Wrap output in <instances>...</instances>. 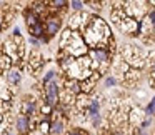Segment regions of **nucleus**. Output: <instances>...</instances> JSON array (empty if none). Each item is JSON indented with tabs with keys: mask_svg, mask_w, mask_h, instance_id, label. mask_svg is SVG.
Here are the masks:
<instances>
[{
	"mask_svg": "<svg viewBox=\"0 0 155 135\" xmlns=\"http://www.w3.org/2000/svg\"><path fill=\"white\" fill-rule=\"evenodd\" d=\"M110 38V28L102 18L94 17L85 30V44L95 48H105V42Z\"/></svg>",
	"mask_w": 155,
	"mask_h": 135,
	"instance_id": "nucleus-1",
	"label": "nucleus"
},
{
	"mask_svg": "<svg viewBox=\"0 0 155 135\" xmlns=\"http://www.w3.org/2000/svg\"><path fill=\"white\" fill-rule=\"evenodd\" d=\"M60 47L64 48L67 54L74 55V57L85 55V52H87V47H85L84 38H82L78 34L72 32V30H65L64 32L62 40H60Z\"/></svg>",
	"mask_w": 155,
	"mask_h": 135,
	"instance_id": "nucleus-2",
	"label": "nucleus"
},
{
	"mask_svg": "<svg viewBox=\"0 0 155 135\" xmlns=\"http://www.w3.org/2000/svg\"><path fill=\"white\" fill-rule=\"evenodd\" d=\"M60 100V92H58V85L57 82H50V84H45V102L50 108H55L58 105Z\"/></svg>",
	"mask_w": 155,
	"mask_h": 135,
	"instance_id": "nucleus-3",
	"label": "nucleus"
},
{
	"mask_svg": "<svg viewBox=\"0 0 155 135\" xmlns=\"http://www.w3.org/2000/svg\"><path fill=\"white\" fill-rule=\"evenodd\" d=\"M118 25H120V28L125 32V34H134V35H137L138 30H140V24H138L135 18H132V17L122 18Z\"/></svg>",
	"mask_w": 155,
	"mask_h": 135,
	"instance_id": "nucleus-4",
	"label": "nucleus"
},
{
	"mask_svg": "<svg viewBox=\"0 0 155 135\" xmlns=\"http://www.w3.org/2000/svg\"><path fill=\"white\" fill-rule=\"evenodd\" d=\"M62 27V20L58 17H48L47 22H45V34L47 37H54V35L58 34Z\"/></svg>",
	"mask_w": 155,
	"mask_h": 135,
	"instance_id": "nucleus-5",
	"label": "nucleus"
},
{
	"mask_svg": "<svg viewBox=\"0 0 155 135\" xmlns=\"http://www.w3.org/2000/svg\"><path fill=\"white\" fill-rule=\"evenodd\" d=\"M90 55L94 57L95 64H107L108 58H110V54H108L107 48H94L90 52Z\"/></svg>",
	"mask_w": 155,
	"mask_h": 135,
	"instance_id": "nucleus-6",
	"label": "nucleus"
},
{
	"mask_svg": "<svg viewBox=\"0 0 155 135\" xmlns=\"http://www.w3.org/2000/svg\"><path fill=\"white\" fill-rule=\"evenodd\" d=\"M15 125H17V130L20 135H27L28 130H30V122H28V117H25V115H18L17 117V122H15Z\"/></svg>",
	"mask_w": 155,
	"mask_h": 135,
	"instance_id": "nucleus-7",
	"label": "nucleus"
},
{
	"mask_svg": "<svg viewBox=\"0 0 155 135\" xmlns=\"http://www.w3.org/2000/svg\"><path fill=\"white\" fill-rule=\"evenodd\" d=\"M35 114H37L35 102L32 100V98L25 100L24 104H22V115H25V117H32V115H35Z\"/></svg>",
	"mask_w": 155,
	"mask_h": 135,
	"instance_id": "nucleus-8",
	"label": "nucleus"
},
{
	"mask_svg": "<svg viewBox=\"0 0 155 135\" xmlns=\"http://www.w3.org/2000/svg\"><path fill=\"white\" fill-rule=\"evenodd\" d=\"M5 77H7V82L10 85H18L20 84L22 75H20V70H18V68H8L7 74H5Z\"/></svg>",
	"mask_w": 155,
	"mask_h": 135,
	"instance_id": "nucleus-9",
	"label": "nucleus"
},
{
	"mask_svg": "<svg viewBox=\"0 0 155 135\" xmlns=\"http://www.w3.org/2000/svg\"><path fill=\"white\" fill-rule=\"evenodd\" d=\"M28 32L32 34V37H34V38H44V34H45V25L42 24V22H38V24H35L34 27L28 28Z\"/></svg>",
	"mask_w": 155,
	"mask_h": 135,
	"instance_id": "nucleus-10",
	"label": "nucleus"
},
{
	"mask_svg": "<svg viewBox=\"0 0 155 135\" xmlns=\"http://www.w3.org/2000/svg\"><path fill=\"white\" fill-rule=\"evenodd\" d=\"M88 115H90V118L100 117V104H98V100L88 102Z\"/></svg>",
	"mask_w": 155,
	"mask_h": 135,
	"instance_id": "nucleus-11",
	"label": "nucleus"
},
{
	"mask_svg": "<svg viewBox=\"0 0 155 135\" xmlns=\"http://www.w3.org/2000/svg\"><path fill=\"white\" fill-rule=\"evenodd\" d=\"M64 130H65V127L62 120H55L50 123V135H62Z\"/></svg>",
	"mask_w": 155,
	"mask_h": 135,
	"instance_id": "nucleus-12",
	"label": "nucleus"
},
{
	"mask_svg": "<svg viewBox=\"0 0 155 135\" xmlns=\"http://www.w3.org/2000/svg\"><path fill=\"white\" fill-rule=\"evenodd\" d=\"M25 20H27V25H28V28H30V27H34L35 24H38V22H40V18L37 17V14H35V12L27 10V12H25Z\"/></svg>",
	"mask_w": 155,
	"mask_h": 135,
	"instance_id": "nucleus-13",
	"label": "nucleus"
},
{
	"mask_svg": "<svg viewBox=\"0 0 155 135\" xmlns=\"http://www.w3.org/2000/svg\"><path fill=\"white\" fill-rule=\"evenodd\" d=\"M44 82H45V84H50V82H57V72H54V70L47 72V75L44 77Z\"/></svg>",
	"mask_w": 155,
	"mask_h": 135,
	"instance_id": "nucleus-14",
	"label": "nucleus"
},
{
	"mask_svg": "<svg viewBox=\"0 0 155 135\" xmlns=\"http://www.w3.org/2000/svg\"><path fill=\"white\" fill-rule=\"evenodd\" d=\"M153 114H155V95L150 100V104L147 105V108H145V115H153Z\"/></svg>",
	"mask_w": 155,
	"mask_h": 135,
	"instance_id": "nucleus-15",
	"label": "nucleus"
},
{
	"mask_svg": "<svg viewBox=\"0 0 155 135\" xmlns=\"http://www.w3.org/2000/svg\"><path fill=\"white\" fill-rule=\"evenodd\" d=\"M84 2H80V0H72L70 2V7L74 8V10H77V12H80L82 8H84Z\"/></svg>",
	"mask_w": 155,
	"mask_h": 135,
	"instance_id": "nucleus-16",
	"label": "nucleus"
},
{
	"mask_svg": "<svg viewBox=\"0 0 155 135\" xmlns=\"http://www.w3.org/2000/svg\"><path fill=\"white\" fill-rule=\"evenodd\" d=\"M50 5L54 8H62V7L67 5V2H65V0H54V2H50Z\"/></svg>",
	"mask_w": 155,
	"mask_h": 135,
	"instance_id": "nucleus-17",
	"label": "nucleus"
},
{
	"mask_svg": "<svg viewBox=\"0 0 155 135\" xmlns=\"http://www.w3.org/2000/svg\"><path fill=\"white\" fill-rule=\"evenodd\" d=\"M40 132H44V133H50V123H48V122H42L40 123Z\"/></svg>",
	"mask_w": 155,
	"mask_h": 135,
	"instance_id": "nucleus-18",
	"label": "nucleus"
},
{
	"mask_svg": "<svg viewBox=\"0 0 155 135\" xmlns=\"http://www.w3.org/2000/svg\"><path fill=\"white\" fill-rule=\"evenodd\" d=\"M117 85V80L114 77H107L105 78V87H115Z\"/></svg>",
	"mask_w": 155,
	"mask_h": 135,
	"instance_id": "nucleus-19",
	"label": "nucleus"
},
{
	"mask_svg": "<svg viewBox=\"0 0 155 135\" xmlns=\"http://www.w3.org/2000/svg\"><path fill=\"white\" fill-rule=\"evenodd\" d=\"M30 44L34 45V47H40V40H37V38H34V37L30 38Z\"/></svg>",
	"mask_w": 155,
	"mask_h": 135,
	"instance_id": "nucleus-20",
	"label": "nucleus"
},
{
	"mask_svg": "<svg viewBox=\"0 0 155 135\" xmlns=\"http://www.w3.org/2000/svg\"><path fill=\"white\" fill-rule=\"evenodd\" d=\"M68 135H87V132H84V130H74L72 133H68Z\"/></svg>",
	"mask_w": 155,
	"mask_h": 135,
	"instance_id": "nucleus-21",
	"label": "nucleus"
},
{
	"mask_svg": "<svg viewBox=\"0 0 155 135\" xmlns=\"http://www.w3.org/2000/svg\"><path fill=\"white\" fill-rule=\"evenodd\" d=\"M138 135H148L147 130H143V128H140V132H138Z\"/></svg>",
	"mask_w": 155,
	"mask_h": 135,
	"instance_id": "nucleus-22",
	"label": "nucleus"
},
{
	"mask_svg": "<svg viewBox=\"0 0 155 135\" xmlns=\"http://www.w3.org/2000/svg\"><path fill=\"white\" fill-rule=\"evenodd\" d=\"M2 20H4V17H2V14H0V27H2Z\"/></svg>",
	"mask_w": 155,
	"mask_h": 135,
	"instance_id": "nucleus-23",
	"label": "nucleus"
},
{
	"mask_svg": "<svg viewBox=\"0 0 155 135\" xmlns=\"http://www.w3.org/2000/svg\"><path fill=\"white\" fill-rule=\"evenodd\" d=\"M152 25H153V30H155V22H153V24H152Z\"/></svg>",
	"mask_w": 155,
	"mask_h": 135,
	"instance_id": "nucleus-24",
	"label": "nucleus"
},
{
	"mask_svg": "<svg viewBox=\"0 0 155 135\" xmlns=\"http://www.w3.org/2000/svg\"><path fill=\"white\" fill-rule=\"evenodd\" d=\"M153 74H155V64H153Z\"/></svg>",
	"mask_w": 155,
	"mask_h": 135,
	"instance_id": "nucleus-25",
	"label": "nucleus"
},
{
	"mask_svg": "<svg viewBox=\"0 0 155 135\" xmlns=\"http://www.w3.org/2000/svg\"><path fill=\"white\" fill-rule=\"evenodd\" d=\"M0 60H2V57H0Z\"/></svg>",
	"mask_w": 155,
	"mask_h": 135,
	"instance_id": "nucleus-26",
	"label": "nucleus"
}]
</instances>
